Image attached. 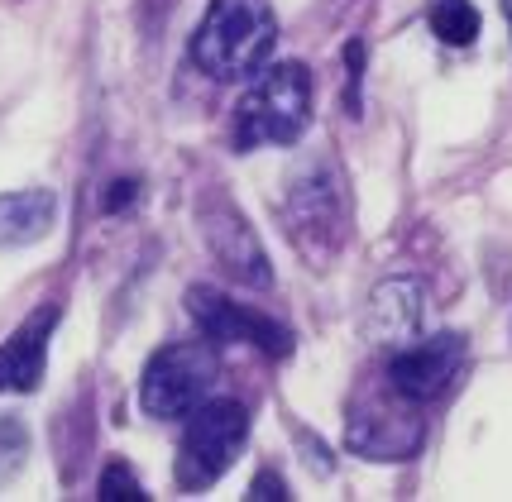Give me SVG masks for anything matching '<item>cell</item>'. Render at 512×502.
Listing matches in <instances>:
<instances>
[{
	"instance_id": "18",
	"label": "cell",
	"mask_w": 512,
	"mask_h": 502,
	"mask_svg": "<svg viewBox=\"0 0 512 502\" xmlns=\"http://www.w3.org/2000/svg\"><path fill=\"white\" fill-rule=\"evenodd\" d=\"M134 192H139V182H134V177L111 182V192H106V211H125V206L134 201Z\"/></svg>"
},
{
	"instance_id": "13",
	"label": "cell",
	"mask_w": 512,
	"mask_h": 502,
	"mask_svg": "<svg viewBox=\"0 0 512 502\" xmlns=\"http://www.w3.org/2000/svg\"><path fill=\"white\" fill-rule=\"evenodd\" d=\"M431 34L450 48H469L479 39V10H474V0H436L431 5Z\"/></svg>"
},
{
	"instance_id": "10",
	"label": "cell",
	"mask_w": 512,
	"mask_h": 502,
	"mask_svg": "<svg viewBox=\"0 0 512 502\" xmlns=\"http://www.w3.org/2000/svg\"><path fill=\"white\" fill-rule=\"evenodd\" d=\"M350 450L364 459H412L422 450V416L398 407H359L350 416Z\"/></svg>"
},
{
	"instance_id": "7",
	"label": "cell",
	"mask_w": 512,
	"mask_h": 502,
	"mask_svg": "<svg viewBox=\"0 0 512 502\" xmlns=\"http://www.w3.org/2000/svg\"><path fill=\"white\" fill-rule=\"evenodd\" d=\"M201 235H206V249L216 254V263H221L235 283L273 287V263H268L254 225L240 216L235 201H225V197L201 201Z\"/></svg>"
},
{
	"instance_id": "15",
	"label": "cell",
	"mask_w": 512,
	"mask_h": 502,
	"mask_svg": "<svg viewBox=\"0 0 512 502\" xmlns=\"http://www.w3.org/2000/svg\"><path fill=\"white\" fill-rule=\"evenodd\" d=\"M24 455H29V431L20 416H0V483H10L20 474Z\"/></svg>"
},
{
	"instance_id": "1",
	"label": "cell",
	"mask_w": 512,
	"mask_h": 502,
	"mask_svg": "<svg viewBox=\"0 0 512 502\" xmlns=\"http://www.w3.org/2000/svg\"><path fill=\"white\" fill-rule=\"evenodd\" d=\"M278 24L268 0H211L192 34V63L216 82H245L268 63Z\"/></svg>"
},
{
	"instance_id": "5",
	"label": "cell",
	"mask_w": 512,
	"mask_h": 502,
	"mask_svg": "<svg viewBox=\"0 0 512 502\" xmlns=\"http://www.w3.org/2000/svg\"><path fill=\"white\" fill-rule=\"evenodd\" d=\"M465 364V335H455V330H441V335H417V340H407L402 350H393L388 359V388L402 397V402H412V407H422L431 397H441L455 383V373Z\"/></svg>"
},
{
	"instance_id": "12",
	"label": "cell",
	"mask_w": 512,
	"mask_h": 502,
	"mask_svg": "<svg viewBox=\"0 0 512 502\" xmlns=\"http://www.w3.org/2000/svg\"><path fill=\"white\" fill-rule=\"evenodd\" d=\"M58 220V197L48 187H24L0 197V249H24L44 240Z\"/></svg>"
},
{
	"instance_id": "16",
	"label": "cell",
	"mask_w": 512,
	"mask_h": 502,
	"mask_svg": "<svg viewBox=\"0 0 512 502\" xmlns=\"http://www.w3.org/2000/svg\"><path fill=\"white\" fill-rule=\"evenodd\" d=\"M345 63H350V101H345V110H350V115H359V82H364V44H350V48H345Z\"/></svg>"
},
{
	"instance_id": "9",
	"label": "cell",
	"mask_w": 512,
	"mask_h": 502,
	"mask_svg": "<svg viewBox=\"0 0 512 502\" xmlns=\"http://www.w3.org/2000/svg\"><path fill=\"white\" fill-rule=\"evenodd\" d=\"M426 321V292L417 278H388L374 287V297L364 306V340H374L383 350H402L407 340L422 335Z\"/></svg>"
},
{
	"instance_id": "11",
	"label": "cell",
	"mask_w": 512,
	"mask_h": 502,
	"mask_svg": "<svg viewBox=\"0 0 512 502\" xmlns=\"http://www.w3.org/2000/svg\"><path fill=\"white\" fill-rule=\"evenodd\" d=\"M58 330V306L24 316V326L0 345V393H34L44 383L48 340Z\"/></svg>"
},
{
	"instance_id": "2",
	"label": "cell",
	"mask_w": 512,
	"mask_h": 502,
	"mask_svg": "<svg viewBox=\"0 0 512 502\" xmlns=\"http://www.w3.org/2000/svg\"><path fill=\"white\" fill-rule=\"evenodd\" d=\"M307 120H312V72L302 63H264L259 82L235 110V149L249 153L259 144H297Z\"/></svg>"
},
{
	"instance_id": "3",
	"label": "cell",
	"mask_w": 512,
	"mask_h": 502,
	"mask_svg": "<svg viewBox=\"0 0 512 502\" xmlns=\"http://www.w3.org/2000/svg\"><path fill=\"white\" fill-rule=\"evenodd\" d=\"M192 421L182 431V445H178V488L182 493H201L211 483H221L230 474V464L240 459L249 440V412L245 402H201L192 407Z\"/></svg>"
},
{
	"instance_id": "4",
	"label": "cell",
	"mask_w": 512,
	"mask_h": 502,
	"mask_svg": "<svg viewBox=\"0 0 512 502\" xmlns=\"http://www.w3.org/2000/svg\"><path fill=\"white\" fill-rule=\"evenodd\" d=\"M221 378V359L206 340H182V345H168L158 350L149 364H144V383H139V407L158 421H178L192 407L206 402L211 383Z\"/></svg>"
},
{
	"instance_id": "8",
	"label": "cell",
	"mask_w": 512,
	"mask_h": 502,
	"mask_svg": "<svg viewBox=\"0 0 512 502\" xmlns=\"http://www.w3.org/2000/svg\"><path fill=\"white\" fill-rule=\"evenodd\" d=\"M288 220L297 240L312 249H335L345 240V197L331 163H307L288 187Z\"/></svg>"
},
{
	"instance_id": "6",
	"label": "cell",
	"mask_w": 512,
	"mask_h": 502,
	"mask_svg": "<svg viewBox=\"0 0 512 502\" xmlns=\"http://www.w3.org/2000/svg\"><path fill=\"white\" fill-rule=\"evenodd\" d=\"M187 311H192V321L201 326L206 340H216V345H254V350L273 354V359H283L292 354V330L278 326V321H268L259 311H245L240 302H230L225 292L216 287H187Z\"/></svg>"
},
{
	"instance_id": "17",
	"label": "cell",
	"mask_w": 512,
	"mask_h": 502,
	"mask_svg": "<svg viewBox=\"0 0 512 502\" xmlns=\"http://www.w3.org/2000/svg\"><path fill=\"white\" fill-rule=\"evenodd\" d=\"M249 498H254V502H264V498L283 502V498H288V483L278 479V474H268V469H264V474H259V479L249 483Z\"/></svg>"
},
{
	"instance_id": "14",
	"label": "cell",
	"mask_w": 512,
	"mask_h": 502,
	"mask_svg": "<svg viewBox=\"0 0 512 502\" xmlns=\"http://www.w3.org/2000/svg\"><path fill=\"white\" fill-rule=\"evenodd\" d=\"M96 498H101V502H144L149 493H144V483L134 479L130 464H125V459H115V464H106V469H101Z\"/></svg>"
}]
</instances>
